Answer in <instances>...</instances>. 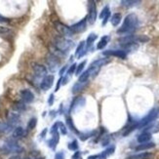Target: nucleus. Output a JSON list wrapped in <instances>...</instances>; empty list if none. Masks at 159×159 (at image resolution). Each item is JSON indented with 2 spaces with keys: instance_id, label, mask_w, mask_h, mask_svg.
<instances>
[{
  "instance_id": "obj_1",
  "label": "nucleus",
  "mask_w": 159,
  "mask_h": 159,
  "mask_svg": "<svg viewBox=\"0 0 159 159\" xmlns=\"http://www.w3.org/2000/svg\"><path fill=\"white\" fill-rule=\"evenodd\" d=\"M139 26V19H138L137 15L134 13L129 14L126 16V18L124 19V22L122 25L117 30V33L120 35H131L135 32V30Z\"/></svg>"
},
{
  "instance_id": "obj_2",
  "label": "nucleus",
  "mask_w": 159,
  "mask_h": 159,
  "mask_svg": "<svg viewBox=\"0 0 159 159\" xmlns=\"http://www.w3.org/2000/svg\"><path fill=\"white\" fill-rule=\"evenodd\" d=\"M54 46L57 51L66 55L74 47V43L72 40L67 39L64 36H57L54 40Z\"/></svg>"
},
{
  "instance_id": "obj_3",
  "label": "nucleus",
  "mask_w": 159,
  "mask_h": 159,
  "mask_svg": "<svg viewBox=\"0 0 159 159\" xmlns=\"http://www.w3.org/2000/svg\"><path fill=\"white\" fill-rule=\"evenodd\" d=\"M0 151L3 154H10V153H20L24 151V148L14 139L7 140L0 148Z\"/></svg>"
},
{
  "instance_id": "obj_4",
  "label": "nucleus",
  "mask_w": 159,
  "mask_h": 159,
  "mask_svg": "<svg viewBox=\"0 0 159 159\" xmlns=\"http://www.w3.org/2000/svg\"><path fill=\"white\" fill-rule=\"evenodd\" d=\"M159 117V107H154L150 111L137 123V129H141L148 126Z\"/></svg>"
},
{
  "instance_id": "obj_5",
  "label": "nucleus",
  "mask_w": 159,
  "mask_h": 159,
  "mask_svg": "<svg viewBox=\"0 0 159 159\" xmlns=\"http://www.w3.org/2000/svg\"><path fill=\"white\" fill-rule=\"evenodd\" d=\"M32 70H33V74L36 79H43L44 77L47 76V68L43 65H40L37 63L33 64Z\"/></svg>"
},
{
  "instance_id": "obj_6",
  "label": "nucleus",
  "mask_w": 159,
  "mask_h": 159,
  "mask_svg": "<svg viewBox=\"0 0 159 159\" xmlns=\"http://www.w3.org/2000/svg\"><path fill=\"white\" fill-rule=\"evenodd\" d=\"M55 27L56 30L60 32V34H61L64 37H70L73 35V32L70 30V26H67L65 24L61 23V22H56L55 23Z\"/></svg>"
},
{
  "instance_id": "obj_7",
  "label": "nucleus",
  "mask_w": 159,
  "mask_h": 159,
  "mask_svg": "<svg viewBox=\"0 0 159 159\" xmlns=\"http://www.w3.org/2000/svg\"><path fill=\"white\" fill-rule=\"evenodd\" d=\"M87 17L83 18L81 20H79L78 23L73 24L72 25H70V30L73 33H80L86 30V26H87Z\"/></svg>"
},
{
  "instance_id": "obj_8",
  "label": "nucleus",
  "mask_w": 159,
  "mask_h": 159,
  "mask_svg": "<svg viewBox=\"0 0 159 159\" xmlns=\"http://www.w3.org/2000/svg\"><path fill=\"white\" fill-rule=\"evenodd\" d=\"M86 103V98L85 97H77L73 100V102H71L70 105V112H74V111H77L78 109L82 108L83 107L85 106Z\"/></svg>"
},
{
  "instance_id": "obj_9",
  "label": "nucleus",
  "mask_w": 159,
  "mask_h": 159,
  "mask_svg": "<svg viewBox=\"0 0 159 159\" xmlns=\"http://www.w3.org/2000/svg\"><path fill=\"white\" fill-rule=\"evenodd\" d=\"M97 7L95 4V1H90L89 2V13H88V16H87V20L89 24L94 25L96 20H97Z\"/></svg>"
},
{
  "instance_id": "obj_10",
  "label": "nucleus",
  "mask_w": 159,
  "mask_h": 159,
  "mask_svg": "<svg viewBox=\"0 0 159 159\" xmlns=\"http://www.w3.org/2000/svg\"><path fill=\"white\" fill-rule=\"evenodd\" d=\"M46 61H47V64L49 66V68L52 72L56 71L58 70V67L60 66V61H59L58 57H56L53 54H48Z\"/></svg>"
},
{
  "instance_id": "obj_11",
  "label": "nucleus",
  "mask_w": 159,
  "mask_h": 159,
  "mask_svg": "<svg viewBox=\"0 0 159 159\" xmlns=\"http://www.w3.org/2000/svg\"><path fill=\"white\" fill-rule=\"evenodd\" d=\"M54 79H55V77L53 74H49V75H47L46 77H44L40 82L41 90H43V91H48V90L53 86Z\"/></svg>"
},
{
  "instance_id": "obj_12",
  "label": "nucleus",
  "mask_w": 159,
  "mask_h": 159,
  "mask_svg": "<svg viewBox=\"0 0 159 159\" xmlns=\"http://www.w3.org/2000/svg\"><path fill=\"white\" fill-rule=\"evenodd\" d=\"M102 54L105 55L107 57H117L119 59H126L127 57V54L125 51H123L122 49H118V50H107V51H103Z\"/></svg>"
},
{
  "instance_id": "obj_13",
  "label": "nucleus",
  "mask_w": 159,
  "mask_h": 159,
  "mask_svg": "<svg viewBox=\"0 0 159 159\" xmlns=\"http://www.w3.org/2000/svg\"><path fill=\"white\" fill-rule=\"evenodd\" d=\"M20 98H22V101L25 103H30L34 101V95L29 89L20 90Z\"/></svg>"
},
{
  "instance_id": "obj_14",
  "label": "nucleus",
  "mask_w": 159,
  "mask_h": 159,
  "mask_svg": "<svg viewBox=\"0 0 159 159\" xmlns=\"http://www.w3.org/2000/svg\"><path fill=\"white\" fill-rule=\"evenodd\" d=\"M7 119H8L9 124H11L12 126L17 125L20 120V113L17 111H8V113H7Z\"/></svg>"
},
{
  "instance_id": "obj_15",
  "label": "nucleus",
  "mask_w": 159,
  "mask_h": 159,
  "mask_svg": "<svg viewBox=\"0 0 159 159\" xmlns=\"http://www.w3.org/2000/svg\"><path fill=\"white\" fill-rule=\"evenodd\" d=\"M110 63V60L107 58H102V59H97L94 61L93 63L90 65V67H97V68H101L102 66H106Z\"/></svg>"
},
{
  "instance_id": "obj_16",
  "label": "nucleus",
  "mask_w": 159,
  "mask_h": 159,
  "mask_svg": "<svg viewBox=\"0 0 159 159\" xmlns=\"http://www.w3.org/2000/svg\"><path fill=\"white\" fill-rule=\"evenodd\" d=\"M121 46H122V50L125 51L126 54L135 52L138 50V48H139V44H138L137 42H131V43H127V44H124Z\"/></svg>"
},
{
  "instance_id": "obj_17",
  "label": "nucleus",
  "mask_w": 159,
  "mask_h": 159,
  "mask_svg": "<svg viewBox=\"0 0 159 159\" xmlns=\"http://www.w3.org/2000/svg\"><path fill=\"white\" fill-rule=\"evenodd\" d=\"M89 84V81H85V82H81V81H77L72 87V93L73 94H77L79 92H81L83 89H85Z\"/></svg>"
},
{
  "instance_id": "obj_18",
  "label": "nucleus",
  "mask_w": 159,
  "mask_h": 159,
  "mask_svg": "<svg viewBox=\"0 0 159 159\" xmlns=\"http://www.w3.org/2000/svg\"><path fill=\"white\" fill-rule=\"evenodd\" d=\"M155 148V143L152 142H148V143H140L135 148L136 151H143V150H148Z\"/></svg>"
},
{
  "instance_id": "obj_19",
  "label": "nucleus",
  "mask_w": 159,
  "mask_h": 159,
  "mask_svg": "<svg viewBox=\"0 0 159 159\" xmlns=\"http://www.w3.org/2000/svg\"><path fill=\"white\" fill-rule=\"evenodd\" d=\"M153 153L151 152H142V153H137L130 155L128 159H152Z\"/></svg>"
},
{
  "instance_id": "obj_20",
  "label": "nucleus",
  "mask_w": 159,
  "mask_h": 159,
  "mask_svg": "<svg viewBox=\"0 0 159 159\" xmlns=\"http://www.w3.org/2000/svg\"><path fill=\"white\" fill-rule=\"evenodd\" d=\"M85 50H86V41H81L79 45L77 46L76 50H75V56H77L78 58H82L86 54L85 52H83Z\"/></svg>"
},
{
  "instance_id": "obj_21",
  "label": "nucleus",
  "mask_w": 159,
  "mask_h": 159,
  "mask_svg": "<svg viewBox=\"0 0 159 159\" xmlns=\"http://www.w3.org/2000/svg\"><path fill=\"white\" fill-rule=\"evenodd\" d=\"M151 140V133L150 132H143L141 135L138 136L137 141L140 143H148Z\"/></svg>"
},
{
  "instance_id": "obj_22",
  "label": "nucleus",
  "mask_w": 159,
  "mask_h": 159,
  "mask_svg": "<svg viewBox=\"0 0 159 159\" xmlns=\"http://www.w3.org/2000/svg\"><path fill=\"white\" fill-rule=\"evenodd\" d=\"M13 130V126L11 124L7 123V122H3L0 121V134H8Z\"/></svg>"
},
{
  "instance_id": "obj_23",
  "label": "nucleus",
  "mask_w": 159,
  "mask_h": 159,
  "mask_svg": "<svg viewBox=\"0 0 159 159\" xmlns=\"http://www.w3.org/2000/svg\"><path fill=\"white\" fill-rule=\"evenodd\" d=\"M115 151V147L111 146V147H108L106 150H103L101 154H99V159H107L108 156L112 155Z\"/></svg>"
},
{
  "instance_id": "obj_24",
  "label": "nucleus",
  "mask_w": 159,
  "mask_h": 159,
  "mask_svg": "<svg viewBox=\"0 0 159 159\" xmlns=\"http://www.w3.org/2000/svg\"><path fill=\"white\" fill-rule=\"evenodd\" d=\"M25 135V132L23 127H17L15 130L13 131V134H12V139L14 140H17V139H20Z\"/></svg>"
},
{
  "instance_id": "obj_25",
  "label": "nucleus",
  "mask_w": 159,
  "mask_h": 159,
  "mask_svg": "<svg viewBox=\"0 0 159 159\" xmlns=\"http://www.w3.org/2000/svg\"><path fill=\"white\" fill-rule=\"evenodd\" d=\"M59 141H60V135H59V133L53 135V137L51 138L49 141H48V147H49L50 148H52V149H55V148H56V147H57Z\"/></svg>"
},
{
  "instance_id": "obj_26",
  "label": "nucleus",
  "mask_w": 159,
  "mask_h": 159,
  "mask_svg": "<svg viewBox=\"0 0 159 159\" xmlns=\"http://www.w3.org/2000/svg\"><path fill=\"white\" fill-rule=\"evenodd\" d=\"M141 3L142 1H139V0H122L121 1V5L126 7V8H132V7H135Z\"/></svg>"
},
{
  "instance_id": "obj_27",
  "label": "nucleus",
  "mask_w": 159,
  "mask_h": 159,
  "mask_svg": "<svg viewBox=\"0 0 159 159\" xmlns=\"http://www.w3.org/2000/svg\"><path fill=\"white\" fill-rule=\"evenodd\" d=\"M108 41H109V36H108V35L102 36V37L101 38V40L99 41V43L97 44V49H98V50H102L103 48H105V47L107 45Z\"/></svg>"
},
{
  "instance_id": "obj_28",
  "label": "nucleus",
  "mask_w": 159,
  "mask_h": 159,
  "mask_svg": "<svg viewBox=\"0 0 159 159\" xmlns=\"http://www.w3.org/2000/svg\"><path fill=\"white\" fill-rule=\"evenodd\" d=\"M26 106L25 105L24 102H14V106H13V109L15 110L17 112H22L24 110H25Z\"/></svg>"
},
{
  "instance_id": "obj_29",
  "label": "nucleus",
  "mask_w": 159,
  "mask_h": 159,
  "mask_svg": "<svg viewBox=\"0 0 159 159\" xmlns=\"http://www.w3.org/2000/svg\"><path fill=\"white\" fill-rule=\"evenodd\" d=\"M97 38H98V35H97V34H95V33L89 34V36L87 37V40H86V49L87 50L93 45V43L97 40Z\"/></svg>"
},
{
  "instance_id": "obj_30",
  "label": "nucleus",
  "mask_w": 159,
  "mask_h": 159,
  "mask_svg": "<svg viewBox=\"0 0 159 159\" xmlns=\"http://www.w3.org/2000/svg\"><path fill=\"white\" fill-rule=\"evenodd\" d=\"M121 20H122L121 14L120 13H115L114 15L111 17V19H110V22H111L113 26H117L121 23Z\"/></svg>"
},
{
  "instance_id": "obj_31",
  "label": "nucleus",
  "mask_w": 159,
  "mask_h": 159,
  "mask_svg": "<svg viewBox=\"0 0 159 159\" xmlns=\"http://www.w3.org/2000/svg\"><path fill=\"white\" fill-rule=\"evenodd\" d=\"M66 125H67V128H70L72 132H74V133H76V134H80L79 132H78V130L76 129V127L74 126V124H73V121H72V119L70 118V116H67L66 117Z\"/></svg>"
},
{
  "instance_id": "obj_32",
  "label": "nucleus",
  "mask_w": 159,
  "mask_h": 159,
  "mask_svg": "<svg viewBox=\"0 0 159 159\" xmlns=\"http://www.w3.org/2000/svg\"><path fill=\"white\" fill-rule=\"evenodd\" d=\"M96 134H97V131H92V132H87V133L79 134V136H80V140H81V141H86V140L89 139V138H92V137L96 136Z\"/></svg>"
},
{
  "instance_id": "obj_33",
  "label": "nucleus",
  "mask_w": 159,
  "mask_h": 159,
  "mask_svg": "<svg viewBox=\"0 0 159 159\" xmlns=\"http://www.w3.org/2000/svg\"><path fill=\"white\" fill-rule=\"evenodd\" d=\"M36 124H37V119L35 117H32V118L30 119L29 123H27V129L29 130H32L36 127Z\"/></svg>"
},
{
  "instance_id": "obj_34",
  "label": "nucleus",
  "mask_w": 159,
  "mask_h": 159,
  "mask_svg": "<svg viewBox=\"0 0 159 159\" xmlns=\"http://www.w3.org/2000/svg\"><path fill=\"white\" fill-rule=\"evenodd\" d=\"M67 148H68V149H70V150H72V151L76 150L77 151V149H78V143H77V141L74 140L71 143H70L67 144Z\"/></svg>"
},
{
  "instance_id": "obj_35",
  "label": "nucleus",
  "mask_w": 159,
  "mask_h": 159,
  "mask_svg": "<svg viewBox=\"0 0 159 159\" xmlns=\"http://www.w3.org/2000/svg\"><path fill=\"white\" fill-rule=\"evenodd\" d=\"M85 65H86V61H83L82 63H80L77 66V68H76V71H75V74H76V75H80L83 72V70H84Z\"/></svg>"
},
{
  "instance_id": "obj_36",
  "label": "nucleus",
  "mask_w": 159,
  "mask_h": 159,
  "mask_svg": "<svg viewBox=\"0 0 159 159\" xmlns=\"http://www.w3.org/2000/svg\"><path fill=\"white\" fill-rule=\"evenodd\" d=\"M59 130L61 133V135H66L67 134V127L65 125L63 122H59Z\"/></svg>"
},
{
  "instance_id": "obj_37",
  "label": "nucleus",
  "mask_w": 159,
  "mask_h": 159,
  "mask_svg": "<svg viewBox=\"0 0 159 159\" xmlns=\"http://www.w3.org/2000/svg\"><path fill=\"white\" fill-rule=\"evenodd\" d=\"M110 12V10H109V7L107 5V6H105V7H103V9L102 10V12H101V14H100V15H99V17H100V19H103V18H105L107 15V14Z\"/></svg>"
},
{
  "instance_id": "obj_38",
  "label": "nucleus",
  "mask_w": 159,
  "mask_h": 159,
  "mask_svg": "<svg viewBox=\"0 0 159 159\" xmlns=\"http://www.w3.org/2000/svg\"><path fill=\"white\" fill-rule=\"evenodd\" d=\"M148 41H149V38L146 35H138V37H137L138 43H146Z\"/></svg>"
},
{
  "instance_id": "obj_39",
  "label": "nucleus",
  "mask_w": 159,
  "mask_h": 159,
  "mask_svg": "<svg viewBox=\"0 0 159 159\" xmlns=\"http://www.w3.org/2000/svg\"><path fill=\"white\" fill-rule=\"evenodd\" d=\"M76 68H77V65H76V64H72V65L70 66V68H68V70H67L66 74L71 75L72 73H74L75 71H76Z\"/></svg>"
},
{
  "instance_id": "obj_40",
  "label": "nucleus",
  "mask_w": 159,
  "mask_h": 159,
  "mask_svg": "<svg viewBox=\"0 0 159 159\" xmlns=\"http://www.w3.org/2000/svg\"><path fill=\"white\" fill-rule=\"evenodd\" d=\"M58 130H59V122H56V123H55L54 125L52 126V128H51V130H50L51 135L53 136V135H55V134L59 133V132H58Z\"/></svg>"
},
{
  "instance_id": "obj_41",
  "label": "nucleus",
  "mask_w": 159,
  "mask_h": 159,
  "mask_svg": "<svg viewBox=\"0 0 159 159\" xmlns=\"http://www.w3.org/2000/svg\"><path fill=\"white\" fill-rule=\"evenodd\" d=\"M55 159H65V153L64 151H59L55 155Z\"/></svg>"
},
{
  "instance_id": "obj_42",
  "label": "nucleus",
  "mask_w": 159,
  "mask_h": 159,
  "mask_svg": "<svg viewBox=\"0 0 159 159\" xmlns=\"http://www.w3.org/2000/svg\"><path fill=\"white\" fill-rule=\"evenodd\" d=\"M109 17H110V12L107 14V15L102 19V25H106L107 24V22H108V20H109Z\"/></svg>"
},
{
  "instance_id": "obj_43",
  "label": "nucleus",
  "mask_w": 159,
  "mask_h": 159,
  "mask_svg": "<svg viewBox=\"0 0 159 159\" xmlns=\"http://www.w3.org/2000/svg\"><path fill=\"white\" fill-rule=\"evenodd\" d=\"M54 100H55L54 94H51V95L49 96V99H48V105H49V106H53V103H54Z\"/></svg>"
},
{
  "instance_id": "obj_44",
  "label": "nucleus",
  "mask_w": 159,
  "mask_h": 159,
  "mask_svg": "<svg viewBox=\"0 0 159 159\" xmlns=\"http://www.w3.org/2000/svg\"><path fill=\"white\" fill-rule=\"evenodd\" d=\"M66 71H67V66H63V67H61V70H60V75H61V77H63V75L65 74V72H66Z\"/></svg>"
},
{
  "instance_id": "obj_45",
  "label": "nucleus",
  "mask_w": 159,
  "mask_h": 159,
  "mask_svg": "<svg viewBox=\"0 0 159 159\" xmlns=\"http://www.w3.org/2000/svg\"><path fill=\"white\" fill-rule=\"evenodd\" d=\"M61 79H63V77H61V78L58 80V83H57L56 89H55V91H56V92H58L59 90H60V87H61Z\"/></svg>"
},
{
  "instance_id": "obj_46",
  "label": "nucleus",
  "mask_w": 159,
  "mask_h": 159,
  "mask_svg": "<svg viewBox=\"0 0 159 159\" xmlns=\"http://www.w3.org/2000/svg\"><path fill=\"white\" fill-rule=\"evenodd\" d=\"M80 156H81L80 151H76V152L72 155V159H80Z\"/></svg>"
},
{
  "instance_id": "obj_47",
  "label": "nucleus",
  "mask_w": 159,
  "mask_h": 159,
  "mask_svg": "<svg viewBox=\"0 0 159 159\" xmlns=\"http://www.w3.org/2000/svg\"><path fill=\"white\" fill-rule=\"evenodd\" d=\"M8 22H9V19H7V18L0 15V23H8Z\"/></svg>"
},
{
  "instance_id": "obj_48",
  "label": "nucleus",
  "mask_w": 159,
  "mask_h": 159,
  "mask_svg": "<svg viewBox=\"0 0 159 159\" xmlns=\"http://www.w3.org/2000/svg\"><path fill=\"white\" fill-rule=\"evenodd\" d=\"M67 81H68V77H67V76L63 77V79H61V84H63V85H66V83H67Z\"/></svg>"
},
{
  "instance_id": "obj_49",
  "label": "nucleus",
  "mask_w": 159,
  "mask_h": 159,
  "mask_svg": "<svg viewBox=\"0 0 159 159\" xmlns=\"http://www.w3.org/2000/svg\"><path fill=\"white\" fill-rule=\"evenodd\" d=\"M47 131H48V130H47V128H45V129L42 131V132H41L40 137H41V138H44V137L46 136V134H47Z\"/></svg>"
},
{
  "instance_id": "obj_50",
  "label": "nucleus",
  "mask_w": 159,
  "mask_h": 159,
  "mask_svg": "<svg viewBox=\"0 0 159 159\" xmlns=\"http://www.w3.org/2000/svg\"><path fill=\"white\" fill-rule=\"evenodd\" d=\"M88 159H99V154H96V155H91L89 156Z\"/></svg>"
},
{
  "instance_id": "obj_51",
  "label": "nucleus",
  "mask_w": 159,
  "mask_h": 159,
  "mask_svg": "<svg viewBox=\"0 0 159 159\" xmlns=\"http://www.w3.org/2000/svg\"><path fill=\"white\" fill-rule=\"evenodd\" d=\"M9 159H22V158H20L19 155H13V156H11Z\"/></svg>"
},
{
  "instance_id": "obj_52",
  "label": "nucleus",
  "mask_w": 159,
  "mask_h": 159,
  "mask_svg": "<svg viewBox=\"0 0 159 159\" xmlns=\"http://www.w3.org/2000/svg\"><path fill=\"white\" fill-rule=\"evenodd\" d=\"M33 159H44V157H42V156H35Z\"/></svg>"
},
{
  "instance_id": "obj_53",
  "label": "nucleus",
  "mask_w": 159,
  "mask_h": 159,
  "mask_svg": "<svg viewBox=\"0 0 159 159\" xmlns=\"http://www.w3.org/2000/svg\"><path fill=\"white\" fill-rule=\"evenodd\" d=\"M24 159H30V157H25V158H24Z\"/></svg>"
}]
</instances>
